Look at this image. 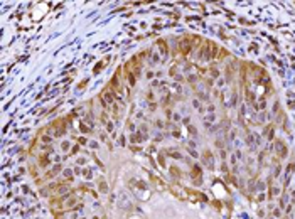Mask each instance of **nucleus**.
<instances>
[{"instance_id": "39448f33", "label": "nucleus", "mask_w": 295, "mask_h": 219, "mask_svg": "<svg viewBox=\"0 0 295 219\" xmlns=\"http://www.w3.org/2000/svg\"><path fill=\"white\" fill-rule=\"evenodd\" d=\"M159 47H160L162 54H165V46H164V42H159Z\"/></svg>"}, {"instance_id": "f03ea898", "label": "nucleus", "mask_w": 295, "mask_h": 219, "mask_svg": "<svg viewBox=\"0 0 295 219\" xmlns=\"http://www.w3.org/2000/svg\"><path fill=\"white\" fill-rule=\"evenodd\" d=\"M181 51H182V52H184V54H186V52H189V51H190V42H189V40H184V42H182V46H181Z\"/></svg>"}, {"instance_id": "7ed1b4c3", "label": "nucleus", "mask_w": 295, "mask_h": 219, "mask_svg": "<svg viewBox=\"0 0 295 219\" xmlns=\"http://www.w3.org/2000/svg\"><path fill=\"white\" fill-rule=\"evenodd\" d=\"M59 170H61V165H56V167H54V169H52V170H51V172H47V175H46V179H51V177H54V175H56V174H57V172H59Z\"/></svg>"}, {"instance_id": "f257e3e1", "label": "nucleus", "mask_w": 295, "mask_h": 219, "mask_svg": "<svg viewBox=\"0 0 295 219\" xmlns=\"http://www.w3.org/2000/svg\"><path fill=\"white\" fill-rule=\"evenodd\" d=\"M202 160L206 162V165H208L209 169H212V167H214V160H212V155H211L209 150H206V152L202 153Z\"/></svg>"}, {"instance_id": "20e7f679", "label": "nucleus", "mask_w": 295, "mask_h": 219, "mask_svg": "<svg viewBox=\"0 0 295 219\" xmlns=\"http://www.w3.org/2000/svg\"><path fill=\"white\" fill-rule=\"evenodd\" d=\"M105 98H106V101H108V103H111V100H113V98H111V93H110V91H108V93H105Z\"/></svg>"}]
</instances>
